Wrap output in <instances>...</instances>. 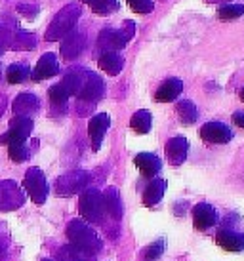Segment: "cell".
Here are the masks:
<instances>
[{"label": "cell", "mask_w": 244, "mask_h": 261, "mask_svg": "<svg viewBox=\"0 0 244 261\" xmlns=\"http://www.w3.org/2000/svg\"><path fill=\"white\" fill-rule=\"evenodd\" d=\"M25 200L21 189L14 181H0V210H15Z\"/></svg>", "instance_id": "10"}, {"label": "cell", "mask_w": 244, "mask_h": 261, "mask_svg": "<svg viewBox=\"0 0 244 261\" xmlns=\"http://www.w3.org/2000/svg\"><path fill=\"white\" fill-rule=\"evenodd\" d=\"M217 210H215L212 204L201 202L193 208V227L199 231H208L217 223Z\"/></svg>", "instance_id": "9"}, {"label": "cell", "mask_w": 244, "mask_h": 261, "mask_svg": "<svg viewBox=\"0 0 244 261\" xmlns=\"http://www.w3.org/2000/svg\"><path fill=\"white\" fill-rule=\"evenodd\" d=\"M244 15V6L242 4H225L217 10V17L222 19V21H231V19H237Z\"/></svg>", "instance_id": "28"}, {"label": "cell", "mask_w": 244, "mask_h": 261, "mask_svg": "<svg viewBox=\"0 0 244 261\" xmlns=\"http://www.w3.org/2000/svg\"><path fill=\"white\" fill-rule=\"evenodd\" d=\"M176 113H178V116H180V120L183 124H194L197 118H199V109L194 107L193 101H187V99H183V101L176 105Z\"/></svg>", "instance_id": "24"}, {"label": "cell", "mask_w": 244, "mask_h": 261, "mask_svg": "<svg viewBox=\"0 0 244 261\" xmlns=\"http://www.w3.org/2000/svg\"><path fill=\"white\" fill-rule=\"evenodd\" d=\"M166 181L164 179H153L143 193V204L145 206H155V204L160 202V198L164 195Z\"/></svg>", "instance_id": "21"}, {"label": "cell", "mask_w": 244, "mask_h": 261, "mask_svg": "<svg viewBox=\"0 0 244 261\" xmlns=\"http://www.w3.org/2000/svg\"><path fill=\"white\" fill-rule=\"evenodd\" d=\"M109 126H111V116L107 113H100V115L90 118V122H88V136H90L93 151H100L101 141L105 138V132L109 130Z\"/></svg>", "instance_id": "11"}, {"label": "cell", "mask_w": 244, "mask_h": 261, "mask_svg": "<svg viewBox=\"0 0 244 261\" xmlns=\"http://www.w3.org/2000/svg\"><path fill=\"white\" fill-rule=\"evenodd\" d=\"M84 183H86V174H82V172L67 174L58 179V193L59 195H72V193H77Z\"/></svg>", "instance_id": "19"}, {"label": "cell", "mask_w": 244, "mask_h": 261, "mask_svg": "<svg viewBox=\"0 0 244 261\" xmlns=\"http://www.w3.org/2000/svg\"><path fill=\"white\" fill-rule=\"evenodd\" d=\"M164 151H166V159H168V162H170L172 166H180V164H183L187 159L189 141H187L185 138H181V136L172 138L168 143H166Z\"/></svg>", "instance_id": "13"}, {"label": "cell", "mask_w": 244, "mask_h": 261, "mask_svg": "<svg viewBox=\"0 0 244 261\" xmlns=\"http://www.w3.org/2000/svg\"><path fill=\"white\" fill-rule=\"evenodd\" d=\"M40 107L38 103V97L33 94H19L12 103V111H14L17 116H29L33 113H36Z\"/></svg>", "instance_id": "18"}, {"label": "cell", "mask_w": 244, "mask_h": 261, "mask_svg": "<svg viewBox=\"0 0 244 261\" xmlns=\"http://www.w3.org/2000/svg\"><path fill=\"white\" fill-rule=\"evenodd\" d=\"M233 122L237 124V126H240V128H244V113H235L233 115Z\"/></svg>", "instance_id": "35"}, {"label": "cell", "mask_w": 244, "mask_h": 261, "mask_svg": "<svg viewBox=\"0 0 244 261\" xmlns=\"http://www.w3.org/2000/svg\"><path fill=\"white\" fill-rule=\"evenodd\" d=\"M59 261H88V254L77 250L75 246H65L59 252Z\"/></svg>", "instance_id": "30"}, {"label": "cell", "mask_w": 244, "mask_h": 261, "mask_svg": "<svg viewBox=\"0 0 244 261\" xmlns=\"http://www.w3.org/2000/svg\"><path fill=\"white\" fill-rule=\"evenodd\" d=\"M67 237H69L72 246L88 255L97 254L101 250V240L97 239V234L84 221L75 219V221H71V223L67 225Z\"/></svg>", "instance_id": "2"}, {"label": "cell", "mask_w": 244, "mask_h": 261, "mask_svg": "<svg viewBox=\"0 0 244 261\" xmlns=\"http://www.w3.org/2000/svg\"><path fill=\"white\" fill-rule=\"evenodd\" d=\"M31 132H33V120L29 116H15V118H12L6 134L0 136V143L2 145H12V143L27 141Z\"/></svg>", "instance_id": "6"}, {"label": "cell", "mask_w": 244, "mask_h": 261, "mask_svg": "<svg viewBox=\"0 0 244 261\" xmlns=\"http://www.w3.org/2000/svg\"><path fill=\"white\" fill-rule=\"evenodd\" d=\"M151 124H153V116L149 111H137L134 113V116L130 118V126H132V130L137 132V134H147V132L151 130Z\"/></svg>", "instance_id": "22"}, {"label": "cell", "mask_w": 244, "mask_h": 261, "mask_svg": "<svg viewBox=\"0 0 244 261\" xmlns=\"http://www.w3.org/2000/svg\"><path fill=\"white\" fill-rule=\"evenodd\" d=\"M134 21H124L122 29H103L100 33V38H97V44L105 51H116L124 48L128 40L134 37Z\"/></svg>", "instance_id": "4"}, {"label": "cell", "mask_w": 244, "mask_h": 261, "mask_svg": "<svg viewBox=\"0 0 244 261\" xmlns=\"http://www.w3.org/2000/svg\"><path fill=\"white\" fill-rule=\"evenodd\" d=\"M240 99H242V101H244V88H242V90H240Z\"/></svg>", "instance_id": "37"}, {"label": "cell", "mask_w": 244, "mask_h": 261, "mask_svg": "<svg viewBox=\"0 0 244 261\" xmlns=\"http://www.w3.org/2000/svg\"><path fill=\"white\" fill-rule=\"evenodd\" d=\"M164 240H157L155 244H151V246L145 250V261H153V259H157V257H160L162 255V252H164Z\"/></svg>", "instance_id": "33"}, {"label": "cell", "mask_w": 244, "mask_h": 261, "mask_svg": "<svg viewBox=\"0 0 244 261\" xmlns=\"http://www.w3.org/2000/svg\"><path fill=\"white\" fill-rule=\"evenodd\" d=\"M97 65H100L101 71H105L107 74L111 76H115L122 71V67H124V59L118 51H103L100 56V61H97Z\"/></svg>", "instance_id": "20"}, {"label": "cell", "mask_w": 244, "mask_h": 261, "mask_svg": "<svg viewBox=\"0 0 244 261\" xmlns=\"http://www.w3.org/2000/svg\"><path fill=\"white\" fill-rule=\"evenodd\" d=\"M80 14H82V10H80V6L77 2H71V4H67L65 8H61V12L52 19L50 27L46 31L44 38H46L48 42L65 38L72 29H75V25L79 21Z\"/></svg>", "instance_id": "1"}, {"label": "cell", "mask_w": 244, "mask_h": 261, "mask_svg": "<svg viewBox=\"0 0 244 261\" xmlns=\"http://www.w3.org/2000/svg\"><path fill=\"white\" fill-rule=\"evenodd\" d=\"M42 261H50V259H42Z\"/></svg>", "instance_id": "38"}, {"label": "cell", "mask_w": 244, "mask_h": 261, "mask_svg": "<svg viewBox=\"0 0 244 261\" xmlns=\"http://www.w3.org/2000/svg\"><path fill=\"white\" fill-rule=\"evenodd\" d=\"M126 2H128L130 10L136 14H151L155 8L153 0H126Z\"/></svg>", "instance_id": "31"}, {"label": "cell", "mask_w": 244, "mask_h": 261, "mask_svg": "<svg viewBox=\"0 0 244 261\" xmlns=\"http://www.w3.org/2000/svg\"><path fill=\"white\" fill-rule=\"evenodd\" d=\"M215 244L225 252H242L244 250V232L227 231L223 229L215 234Z\"/></svg>", "instance_id": "15"}, {"label": "cell", "mask_w": 244, "mask_h": 261, "mask_svg": "<svg viewBox=\"0 0 244 261\" xmlns=\"http://www.w3.org/2000/svg\"><path fill=\"white\" fill-rule=\"evenodd\" d=\"M23 187L33 198V202L36 204H42L46 200V196H48V181L44 177L42 170H38V168H29L27 170L25 179H23Z\"/></svg>", "instance_id": "5"}, {"label": "cell", "mask_w": 244, "mask_h": 261, "mask_svg": "<svg viewBox=\"0 0 244 261\" xmlns=\"http://www.w3.org/2000/svg\"><path fill=\"white\" fill-rule=\"evenodd\" d=\"M12 37H14L12 29H8L6 25L0 23V56L12 46Z\"/></svg>", "instance_id": "32"}, {"label": "cell", "mask_w": 244, "mask_h": 261, "mask_svg": "<svg viewBox=\"0 0 244 261\" xmlns=\"http://www.w3.org/2000/svg\"><path fill=\"white\" fill-rule=\"evenodd\" d=\"M59 73V63L56 56L54 54H44L42 58L38 59V63H36L35 71L31 73V79L35 80V82H40V80H46V79H52V76H56Z\"/></svg>", "instance_id": "12"}, {"label": "cell", "mask_w": 244, "mask_h": 261, "mask_svg": "<svg viewBox=\"0 0 244 261\" xmlns=\"http://www.w3.org/2000/svg\"><path fill=\"white\" fill-rule=\"evenodd\" d=\"M17 12H19L23 17L33 19V17L38 14V6H33V4H19V6H17Z\"/></svg>", "instance_id": "34"}, {"label": "cell", "mask_w": 244, "mask_h": 261, "mask_svg": "<svg viewBox=\"0 0 244 261\" xmlns=\"http://www.w3.org/2000/svg\"><path fill=\"white\" fill-rule=\"evenodd\" d=\"M79 210L80 216L84 218V221L88 223H100L101 218H103V195H101L97 189L88 187L82 195H80V202H79Z\"/></svg>", "instance_id": "3"}, {"label": "cell", "mask_w": 244, "mask_h": 261, "mask_svg": "<svg viewBox=\"0 0 244 261\" xmlns=\"http://www.w3.org/2000/svg\"><path fill=\"white\" fill-rule=\"evenodd\" d=\"M84 44H86V37H84L82 33L71 31V33L63 38V42H61V56H63L67 61L79 58L80 51L84 50Z\"/></svg>", "instance_id": "14"}, {"label": "cell", "mask_w": 244, "mask_h": 261, "mask_svg": "<svg viewBox=\"0 0 244 261\" xmlns=\"http://www.w3.org/2000/svg\"><path fill=\"white\" fill-rule=\"evenodd\" d=\"M101 95H103V80L97 76V74L90 73V71H84V79H82V84L79 88V97L80 101H97Z\"/></svg>", "instance_id": "8"}, {"label": "cell", "mask_w": 244, "mask_h": 261, "mask_svg": "<svg viewBox=\"0 0 244 261\" xmlns=\"http://www.w3.org/2000/svg\"><path fill=\"white\" fill-rule=\"evenodd\" d=\"M82 2L92 8V12L97 15H109L118 10V0H82Z\"/></svg>", "instance_id": "25"}, {"label": "cell", "mask_w": 244, "mask_h": 261, "mask_svg": "<svg viewBox=\"0 0 244 261\" xmlns=\"http://www.w3.org/2000/svg\"><path fill=\"white\" fill-rule=\"evenodd\" d=\"M31 76V69L25 63H12L6 69V80L10 84H21Z\"/></svg>", "instance_id": "23"}, {"label": "cell", "mask_w": 244, "mask_h": 261, "mask_svg": "<svg viewBox=\"0 0 244 261\" xmlns=\"http://www.w3.org/2000/svg\"><path fill=\"white\" fill-rule=\"evenodd\" d=\"M8 154L14 162H25V160L31 156V151L27 147V141H21V143H12L8 145Z\"/></svg>", "instance_id": "27"}, {"label": "cell", "mask_w": 244, "mask_h": 261, "mask_svg": "<svg viewBox=\"0 0 244 261\" xmlns=\"http://www.w3.org/2000/svg\"><path fill=\"white\" fill-rule=\"evenodd\" d=\"M36 46V38L31 33L25 31H15L14 37H12V50H33Z\"/></svg>", "instance_id": "26"}, {"label": "cell", "mask_w": 244, "mask_h": 261, "mask_svg": "<svg viewBox=\"0 0 244 261\" xmlns=\"http://www.w3.org/2000/svg\"><path fill=\"white\" fill-rule=\"evenodd\" d=\"M181 92H183V82H181L180 79H168L158 86L157 94H155V99H157L158 103L174 101V99L180 97Z\"/></svg>", "instance_id": "17"}, {"label": "cell", "mask_w": 244, "mask_h": 261, "mask_svg": "<svg viewBox=\"0 0 244 261\" xmlns=\"http://www.w3.org/2000/svg\"><path fill=\"white\" fill-rule=\"evenodd\" d=\"M134 164L137 166V170L141 172L143 177H151V179L160 172V168H162L160 159H158L157 154H153V152H139V154H136Z\"/></svg>", "instance_id": "16"}, {"label": "cell", "mask_w": 244, "mask_h": 261, "mask_svg": "<svg viewBox=\"0 0 244 261\" xmlns=\"http://www.w3.org/2000/svg\"><path fill=\"white\" fill-rule=\"evenodd\" d=\"M201 138L210 145H223L233 139V132L223 122H206L201 128Z\"/></svg>", "instance_id": "7"}, {"label": "cell", "mask_w": 244, "mask_h": 261, "mask_svg": "<svg viewBox=\"0 0 244 261\" xmlns=\"http://www.w3.org/2000/svg\"><path fill=\"white\" fill-rule=\"evenodd\" d=\"M4 109H6V99L0 95V116H2V113H4Z\"/></svg>", "instance_id": "36"}, {"label": "cell", "mask_w": 244, "mask_h": 261, "mask_svg": "<svg viewBox=\"0 0 244 261\" xmlns=\"http://www.w3.org/2000/svg\"><path fill=\"white\" fill-rule=\"evenodd\" d=\"M48 95H50V101L52 105H58V107H63L65 103H67V99L71 97L69 95V92L65 90V86L59 82V84H56V86H52L50 90H48Z\"/></svg>", "instance_id": "29"}]
</instances>
